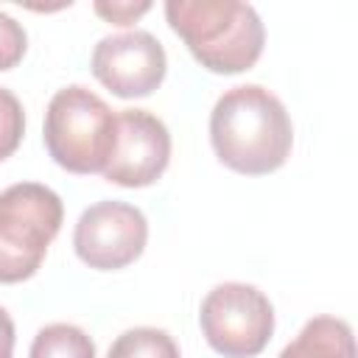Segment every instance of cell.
<instances>
[{"label":"cell","instance_id":"obj_10","mask_svg":"<svg viewBox=\"0 0 358 358\" xmlns=\"http://www.w3.org/2000/svg\"><path fill=\"white\" fill-rule=\"evenodd\" d=\"M28 358H95V344L81 327L53 322L34 336Z\"/></svg>","mask_w":358,"mask_h":358},{"label":"cell","instance_id":"obj_13","mask_svg":"<svg viewBox=\"0 0 358 358\" xmlns=\"http://www.w3.org/2000/svg\"><path fill=\"white\" fill-rule=\"evenodd\" d=\"M25 48H28L25 28L14 17L0 11V70L17 67L25 56Z\"/></svg>","mask_w":358,"mask_h":358},{"label":"cell","instance_id":"obj_4","mask_svg":"<svg viewBox=\"0 0 358 358\" xmlns=\"http://www.w3.org/2000/svg\"><path fill=\"white\" fill-rule=\"evenodd\" d=\"M62 218V199L48 185L17 182L0 193V282H22L39 271Z\"/></svg>","mask_w":358,"mask_h":358},{"label":"cell","instance_id":"obj_2","mask_svg":"<svg viewBox=\"0 0 358 358\" xmlns=\"http://www.w3.org/2000/svg\"><path fill=\"white\" fill-rule=\"evenodd\" d=\"M165 17L193 59L213 73L249 70L266 45L260 14L238 0H168Z\"/></svg>","mask_w":358,"mask_h":358},{"label":"cell","instance_id":"obj_14","mask_svg":"<svg viewBox=\"0 0 358 358\" xmlns=\"http://www.w3.org/2000/svg\"><path fill=\"white\" fill-rule=\"evenodd\" d=\"M92 8H95V14H101L103 20L115 22V25H131L140 14H145L151 8V3H95Z\"/></svg>","mask_w":358,"mask_h":358},{"label":"cell","instance_id":"obj_9","mask_svg":"<svg viewBox=\"0 0 358 358\" xmlns=\"http://www.w3.org/2000/svg\"><path fill=\"white\" fill-rule=\"evenodd\" d=\"M277 358H355L352 327L338 316H313Z\"/></svg>","mask_w":358,"mask_h":358},{"label":"cell","instance_id":"obj_8","mask_svg":"<svg viewBox=\"0 0 358 358\" xmlns=\"http://www.w3.org/2000/svg\"><path fill=\"white\" fill-rule=\"evenodd\" d=\"M90 67L92 76L117 98H145L162 84L168 56L154 34L126 31L103 36L92 50Z\"/></svg>","mask_w":358,"mask_h":358},{"label":"cell","instance_id":"obj_3","mask_svg":"<svg viewBox=\"0 0 358 358\" xmlns=\"http://www.w3.org/2000/svg\"><path fill=\"white\" fill-rule=\"evenodd\" d=\"M117 112L81 84L59 90L45 112V148L70 173H101L115 145Z\"/></svg>","mask_w":358,"mask_h":358},{"label":"cell","instance_id":"obj_6","mask_svg":"<svg viewBox=\"0 0 358 358\" xmlns=\"http://www.w3.org/2000/svg\"><path fill=\"white\" fill-rule=\"evenodd\" d=\"M148 241V221L140 207L126 201L90 204L73 229V249L81 263L98 271H117L134 263Z\"/></svg>","mask_w":358,"mask_h":358},{"label":"cell","instance_id":"obj_1","mask_svg":"<svg viewBox=\"0 0 358 358\" xmlns=\"http://www.w3.org/2000/svg\"><path fill=\"white\" fill-rule=\"evenodd\" d=\"M210 143L215 157L246 176H263L285 165L294 126L282 101L260 84L227 90L210 112Z\"/></svg>","mask_w":358,"mask_h":358},{"label":"cell","instance_id":"obj_12","mask_svg":"<svg viewBox=\"0 0 358 358\" xmlns=\"http://www.w3.org/2000/svg\"><path fill=\"white\" fill-rule=\"evenodd\" d=\"M22 134H25L22 103L11 90L0 87V162L8 159L20 148Z\"/></svg>","mask_w":358,"mask_h":358},{"label":"cell","instance_id":"obj_11","mask_svg":"<svg viewBox=\"0 0 358 358\" xmlns=\"http://www.w3.org/2000/svg\"><path fill=\"white\" fill-rule=\"evenodd\" d=\"M106 358H182V355L168 330L131 327L112 341Z\"/></svg>","mask_w":358,"mask_h":358},{"label":"cell","instance_id":"obj_15","mask_svg":"<svg viewBox=\"0 0 358 358\" xmlns=\"http://www.w3.org/2000/svg\"><path fill=\"white\" fill-rule=\"evenodd\" d=\"M14 355V322L6 308H0V358Z\"/></svg>","mask_w":358,"mask_h":358},{"label":"cell","instance_id":"obj_5","mask_svg":"<svg viewBox=\"0 0 358 358\" xmlns=\"http://www.w3.org/2000/svg\"><path fill=\"white\" fill-rule=\"evenodd\" d=\"M207 344L224 358H255L274 333V308L268 296L246 282L215 285L199 310Z\"/></svg>","mask_w":358,"mask_h":358},{"label":"cell","instance_id":"obj_7","mask_svg":"<svg viewBox=\"0 0 358 358\" xmlns=\"http://www.w3.org/2000/svg\"><path fill=\"white\" fill-rule=\"evenodd\" d=\"M171 159L168 126L148 109H120L115 117V145L103 165V179L120 187L154 185Z\"/></svg>","mask_w":358,"mask_h":358}]
</instances>
